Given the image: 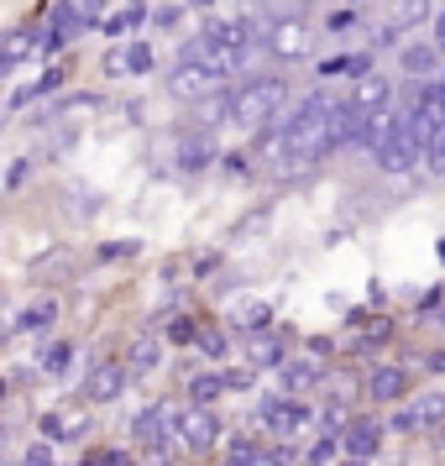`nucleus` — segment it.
Wrapping results in <instances>:
<instances>
[{
    "label": "nucleus",
    "mask_w": 445,
    "mask_h": 466,
    "mask_svg": "<svg viewBox=\"0 0 445 466\" xmlns=\"http://www.w3.org/2000/svg\"><path fill=\"white\" fill-rule=\"evenodd\" d=\"M273 142L283 152V168H315L319 157L346 147V100H336L330 89H309Z\"/></svg>",
    "instance_id": "obj_1"
},
{
    "label": "nucleus",
    "mask_w": 445,
    "mask_h": 466,
    "mask_svg": "<svg viewBox=\"0 0 445 466\" xmlns=\"http://www.w3.org/2000/svg\"><path fill=\"white\" fill-rule=\"evenodd\" d=\"M257 47H262V32H257L252 22H210L184 53H194L220 85H231V79H241V74L252 68Z\"/></svg>",
    "instance_id": "obj_2"
},
{
    "label": "nucleus",
    "mask_w": 445,
    "mask_h": 466,
    "mask_svg": "<svg viewBox=\"0 0 445 466\" xmlns=\"http://www.w3.org/2000/svg\"><path fill=\"white\" fill-rule=\"evenodd\" d=\"M283 106H288V79H283V74H252V79H241V85L220 100V110L247 131L273 127L278 116H283Z\"/></svg>",
    "instance_id": "obj_3"
},
{
    "label": "nucleus",
    "mask_w": 445,
    "mask_h": 466,
    "mask_svg": "<svg viewBox=\"0 0 445 466\" xmlns=\"http://www.w3.org/2000/svg\"><path fill=\"white\" fill-rule=\"evenodd\" d=\"M262 47L273 53L278 64H298V58L315 53V32L304 26V16H278V22L262 32Z\"/></svg>",
    "instance_id": "obj_4"
},
{
    "label": "nucleus",
    "mask_w": 445,
    "mask_h": 466,
    "mask_svg": "<svg viewBox=\"0 0 445 466\" xmlns=\"http://www.w3.org/2000/svg\"><path fill=\"white\" fill-rule=\"evenodd\" d=\"M173 441L184 451H215L220 445V420H215L210 403H189L173 414Z\"/></svg>",
    "instance_id": "obj_5"
},
{
    "label": "nucleus",
    "mask_w": 445,
    "mask_h": 466,
    "mask_svg": "<svg viewBox=\"0 0 445 466\" xmlns=\"http://www.w3.org/2000/svg\"><path fill=\"white\" fill-rule=\"evenodd\" d=\"M346 106H351V110H372V116H378V110H388V106H393V79H388L378 64L361 68L357 79H351V95H346Z\"/></svg>",
    "instance_id": "obj_6"
},
{
    "label": "nucleus",
    "mask_w": 445,
    "mask_h": 466,
    "mask_svg": "<svg viewBox=\"0 0 445 466\" xmlns=\"http://www.w3.org/2000/svg\"><path fill=\"white\" fill-rule=\"evenodd\" d=\"M210 89H220V79H215L210 68L194 58V53H184V58L173 64V74H168V95H178V100H205Z\"/></svg>",
    "instance_id": "obj_7"
},
{
    "label": "nucleus",
    "mask_w": 445,
    "mask_h": 466,
    "mask_svg": "<svg viewBox=\"0 0 445 466\" xmlns=\"http://www.w3.org/2000/svg\"><path fill=\"white\" fill-rule=\"evenodd\" d=\"M126 378H131V367L126 361H100V367H89V378H85V399L89 403H116L121 393H126Z\"/></svg>",
    "instance_id": "obj_8"
},
{
    "label": "nucleus",
    "mask_w": 445,
    "mask_h": 466,
    "mask_svg": "<svg viewBox=\"0 0 445 466\" xmlns=\"http://www.w3.org/2000/svg\"><path fill=\"white\" fill-rule=\"evenodd\" d=\"M445 68V53L435 43H403L399 47V74H409L414 85H424V79H435Z\"/></svg>",
    "instance_id": "obj_9"
},
{
    "label": "nucleus",
    "mask_w": 445,
    "mask_h": 466,
    "mask_svg": "<svg viewBox=\"0 0 445 466\" xmlns=\"http://www.w3.org/2000/svg\"><path fill=\"white\" fill-rule=\"evenodd\" d=\"M47 26H22V32H11V43L0 47V74L5 68H16L22 58H32V53H47Z\"/></svg>",
    "instance_id": "obj_10"
},
{
    "label": "nucleus",
    "mask_w": 445,
    "mask_h": 466,
    "mask_svg": "<svg viewBox=\"0 0 445 466\" xmlns=\"http://www.w3.org/2000/svg\"><path fill=\"white\" fill-rule=\"evenodd\" d=\"M262 424H273V430H283V435H294V430L309 424V409H304L298 399H273L268 409H262Z\"/></svg>",
    "instance_id": "obj_11"
},
{
    "label": "nucleus",
    "mask_w": 445,
    "mask_h": 466,
    "mask_svg": "<svg viewBox=\"0 0 445 466\" xmlns=\"http://www.w3.org/2000/svg\"><path fill=\"white\" fill-rule=\"evenodd\" d=\"M340 445H346V456H361V461H372L378 456V445H382V430L372 420H361V424H351L346 435H340Z\"/></svg>",
    "instance_id": "obj_12"
},
{
    "label": "nucleus",
    "mask_w": 445,
    "mask_h": 466,
    "mask_svg": "<svg viewBox=\"0 0 445 466\" xmlns=\"http://www.w3.org/2000/svg\"><path fill=\"white\" fill-rule=\"evenodd\" d=\"M403 388H409V372H403V367H378V372L367 378V393H372L378 403L403 399Z\"/></svg>",
    "instance_id": "obj_13"
},
{
    "label": "nucleus",
    "mask_w": 445,
    "mask_h": 466,
    "mask_svg": "<svg viewBox=\"0 0 445 466\" xmlns=\"http://www.w3.org/2000/svg\"><path fill=\"white\" fill-rule=\"evenodd\" d=\"M152 64H157V53L147 43H126V53L110 58V68H126V74H152Z\"/></svg>",
    "instance_id": "obj_14"
},
{
    "label": "nucleus",
    "mask_w": 445,
    "mask_h": 466,
    "mask_svg": "<svg viewBox=\"0 0 445 466\" xmlns=\"http://www.w3.org/2000/svg\"><path fill=\"white\" fill-rule=\"evenodd\" d=\"M361 68H372L367 53H340V58H325V64H319V79H340V74H351V79H357Z\"/></svg>",
    "instance_id": "obj_15"
},
{
    "label": "nucleus",
    "mask_w": 445,
    "mask_h": 466,
    "mask_svg": "<svg viewBox=\"0 0 445 466\" xmlns=\"http://www.w3.org/2000/svg\"><path fill=\"white\" fill-rule=\"evenodd\" d=\"M157 361H163V346H157V340H152V336H142V340H137V346H131L126 367H131V372H152Z\"/></svg>",
    "instance_id": "obj_16"
},
{
    "label": "nucleus",
    "mask_w": 445,
    "mask_h": 466,
    "mask_svg": "<svg viewBox=\"0 0 445 466\" xmlns=\"http://www.w3.org/2000/svg\"><path fill=\"white\" fill-rule=\"evenodd\" d=\"M53 315H58V304H53V299H43V304H32V309H22V319H16V330H47V325H53Z\"/></svg>",
    "instance_id": "obj_17"
},
{
    "label": "nucleus",
    "mask_w": 445,
    "mask_h": 466,
    "mask_svg": "<svg viewBox=\"0 0 445 466\" xmlns=\"http://www.w3.org/2000/svg\"><path fill=\"white\" fill-rule=\"evenodd\" d=\"M247 357H252L257 367H278V361H283V346H278L273 336H257L252 346H247Z\"/></svg>",
    "instance_id": "obj_18"
},
{
    "label": "nucleus",
    "mask_w": 445,
    "mask_h": 466,
    "mask_svg": "<svg viewBox=\"0 0 445 466\" xmlns=\"http://www.w3.org/2000/svg\"><path fill=\"white\" fill-rule=\"evenodd\" d=\"M142 16H147V11H142V5H131V11H121V16H110L106 32H110V37H126V32H137V26H142Z\"/></svg>",
    "instance_id": "obj_19"
},
{
    "label": "nucleus",
    "mask_w": 445,
    "mask_h": 466,
    "mask_svg": "<svg viewBox=\"0 0 445 466\" xmlns=\"http://www.w3.org/2000/svg\"><path fill=\"white\" fill-rule=\"evenodd\" d=\"M414 420H420V424H440L445 420V399H440V393L420 399V403H414Z\"/></svg>",
    "instance_id": "obj_20"
},
{
    "label": "nucleus",
    "mask_w": 445,
    "mask_h": 466,
    "mask_svg": "<svg viewBox=\"0 0 445 466\" xmlns=\"http://www.w3.org/2000/svg\"><path fill=\"white\" fill-rule=\"evenodd\" d=\"M220 388H226V378H215V372H210V378H194V382H189V399H194V403H210Z\"/></svg>",
    "instance_id": "obj_21"
},
{
    "label": "nucleus",
    "mask_w": 445,
    "mask_h": 466,
    "mask_svg": "<svg viewBox=\"0 0 445 466\" xmlns=\"http://www.w3.org/2000/svg\"><path fill=\"white\" fill-rule=\"evenodd\" d=\"M340 456H346V445H340V441H319L315 451H309V461H315V466H336Z\"/></svg>",
    "instance_id": "obj_22"
},
{
    "label": "nucleus",
    "mask_w": 445,
    "mask_h": 466,
    "mask_svg": "<svg viewBox=\"0 0 445 466\" xmlns=\"http://www.w3.org/2000/svg\"><path fill=\"white\" fill-rule=\"evenodd\" d=\"M315 378H319V372L309 367V361H294V367H283V382H288V388H309Z\"/></svg>",
    "instance_id": "obj_23"
},
{
    "label": "nucleus",
    "mask_w": 445,
    "mask_h": 466,
    "mask_svg": "<svg viewBox=\"0 0 445 466\" xmlns=\"http://www.w3.org/2000/svg\"><path fill=\"white\" fill-rule=\"evenodd\" d=\"M346 26H357V5H340V11H330V16H325V32H346Z\"/></svg>",
    "instance_id": "obj_24"
},
{
    "label": "nucleus",
    "mask_w": 445,
    "mask_h": 466,
    "mask_svg": "<svg viewBox=\"0 0 445 466\" xmlns=\"http://www.w3.org/2000/svg\"><path fill=\"white\" fill-rule=\"evenodd\" d=\"M199 351H205V357H226V336H220V330H199Z\"/></svg>",
    "instance_id": "obj_25"
},
{
    "label": "nucleus",
    "mask_w": 445,
    "mask_h": 466,
    "mask_svg": "<svg viewBox=\"0 0 445 466\" xmlns=\"http://www.w3.org/2000/svg\"><path fill=\"white\" fill-rule=\"evenodd\" d=\"M199 330H194V319L189 315H173L168 319V340H194Z\"/></svg>",
    "instance_id": "obj_26"
},
{
    "label": "nucleus",
    "mask_w": 445,
    "mask_h": 466,
    "mask_svg": "<svg viewBox=\"0 0 445 466\" xmlns=\"http://www.w3.org/2000/svg\"><path fill=\"white\" fill-rule=\"evenodd\" d=\"M68 357H74V351H68L64 340H58V346H53V351H47V361H43V372H64V367H68Z\"/></svg>",
    "instance_id": "obj_27"
},
{
    "label": "nucleus",
    "mask_w": 445,
    "mask_h": 466,
    "mask_svg": "<svg viewBox=\"0 0 445 466\" xmlns=\"http://www.w3.org/2000/svg\"><path fill=\"white\" fill-rule=\"evenodd\" d=\"M22 466H53V445H47V441H37L32 451H26V461H22Z\"/></svg>",
    "instance_id": "obj_28"
},
{
    "label": "nucleus",
    "mask_w": 445,
    "mask_h": 466,
    "mask_svg": "<svg viewBox=\"0 0 445 466\" xmlns=\"http://www.w3.org/2000/svg\"><path fill=\"white\" fill-rule=\"evenodd\" d=\"M231 461L252 466V461H257V445H252V441H231Z\"/></svg>",
    "instance_id": "obj_29"
},
{
    "label": "nucleus",
    "mask_w": 445,
    "mask_h": 466,
    "mask_svg": "<svg viewBox=\"0 0 445 466\" xmlns=\"http://www.w3.org/2000/svg\"><path fill=\"white\" fill-rule=\"evenodd\" d=\"M430 26H435V32H430V43L445 53V11H435V22H430Z\"/></svg>",
    "instance_id": "obj_30"
},
{
    "label": "nucleus",
    "mask_w": 445,
    "mask_h": 466,
    "mask_svg": "<svg viewBox=\"0 0 445 466\" xmlns=\"http://www.w3.org/2000/svg\"><path fill=\"white\" fill-rule=\"evenodd\" d=\"M152 22H157V26H173V22H178V5H163V11H157Z\"/></svg>",
    "instance_id": "obj_31"
},
{
    "label": "nucleus",
    "mask_w": 445,
    "mask_h": 466,
    "mask_svg": "<svg viewBox=\"0 0 445 466\" xmlns=\"http://www.w3.org/2000/svg\"><path fill=\"white\" fill-rule=\"evenodd\" d=\"M336 466H367V461H361V456H340Z\"/></svg>",
    "instance_id": "obj_32"
},
{
    "label": "nucleus",
    "mask_w": 445,
    "mask_h": 466,
    "mask_svg": "<svg viewBox=\"0 0 445 466\" xmlns=\"http://www.w3.org/2000/svg\"><path fill=\"white\" fill-rule=\"evenodd\" d=\"M430 372H445V351H440V357H435V361H430Z\"/></svg>",
    "instance_id": "obj_33"
},
{
    "label": "nucleus",
    "mask_w": 445,
    "mask_h": 466,
    "mask_svg": "<svg viewBox=\"0 0 445 466\" xmlns=\"http://www.w3.org/2000/svg\"><path fill=\"white\" fill-rule=\"evenodd\" d=\"M340 5H367V0H340Z\"/></svg>",
    "instance_id": "obj_34"
},
{
    "label": "nucleus",
    "mask_w": 445,
    "mask_h": 466,
    "mask_svg": "<svg viewBox=\"0 0 445 466\" xmlns=\"http://www.w3.org/2000/svg\"><path fill=\"white\" fill-rule=\"evenodd\" d=\"M220 466H241V461H231V456H226V461H220Z\"/></svg>",
    "instance_id": "obj_35"
},
{
    "label": "nucleus",
    "mask_w": 445,
    "mask_h": 466,
    "mask_svg": "<svg viewBox=\"0 0 445 466\" xmlns=\"http://www.w3.org/2000/svg\"><path fill=\"white\" fill-rule=\"evenodd\" d=\"M0 441H5V430H0Z\"/></svg>",
    "instance_id": "obj_36"
}]
</instances>
